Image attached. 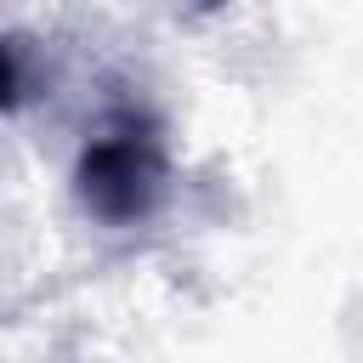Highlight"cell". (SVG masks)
<instances>
[{
    "instance_id": "7a4b0ae2",
    "label": "cell",
    "mask_w": 363,
    "mask_h": 363,
    "mask_svg": "<svg viewBox=\"0 0 363 363\" xmlns=\"http://www.w3.org/2000/svg\"><path fill=\"white\" fill-rule=\"evenodd\" d=\"M193 11H221V6H233V0H187Z\"/></svg>"
},
{
    "instance_id": "6da1fadb",
    "label": "cell",
    "mask_w": 363,
    "mask_h": 363,
    "mask_svg": "<svg viewBox=\"0 0 363 363\" xmlns=\"http://www.w3.org/2000/svg\"><path fill=\"white\" fill-rule=\"evenodd\" d=\"M74 199L102 227H142L170 199V142L164 119L142 96L102 108L91 136L74 153Z\"/></svg>"
}]
</instances>
